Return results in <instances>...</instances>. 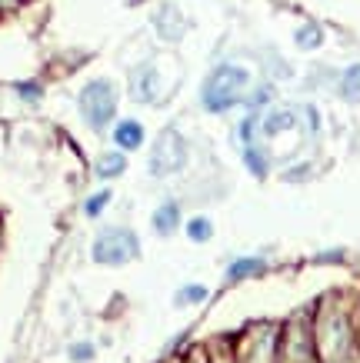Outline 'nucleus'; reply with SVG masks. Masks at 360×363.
Listing matches in <instances>:
<instances>
[{"label":"nucleus","instance_id":"15","mask_svg":"<svg viewBox=\"0 0 360 363\" xmlns=\"http://www.w3.org/2000/svg\"><path fill=\"white\" fill-rule=\"evenodd\" d=\"M187 233H190V240H207L210 233H214V227H210V220H204V217H197V220L187 223Z\"/></svg>","mask_w":360,"mask_h":363},{"label":"nucleus","instance_id":"1","mask_svg":"<svg viewBox=\"0 0 360 363\" xmlns=\"http://www.w3.org/2000/svg\"><path fill=\"white\" fill-rule=\"evenodd\" d=\"M251 84V74H247V67H237V64H220L207 80H204V107L214 113L227 111L234 107L237 100H244V90Z\"/></svg>","mask_w":360,"mask_h":363},{"label":"nucleus","instance_id":"8","mask_svg":"<svg viewBox=\"0 0 360 363\" xmlns=\"http://www.w3.org/2000/svg\"><path fill=\"white\" fill-rule=\"evenodd\" d=\"M114 143L124 147V150H137L143 143V127L137 121H120L117 130H114Z\"/></svg>","mask_w":360,"mask_h":363},{"label":"nucleus","instance_id":"4","mask_svg":"<svg viewBox=\"0 0 360 363\" xmlns=\"http://www.w3.org/2000/svg\"><path fill=\"white\" fill-rule=\"evenodd\" d=\"M141 253V243H137V237H133L131 230H124V227H110V230H104L94 240V260L97 264H127V260H133Z\"/></svg>","mask_w":360,"mask_h":363},{"label":"nucleus","instance_id":"17","mask_svg":"<svg viewBox=\"0 0 360 363\" xmlns=\"http://www.w3.org/2000/svg\"><path fill=\"white\" fill-rule=\"evenodd\" d=\"M207 297V290H204V286H187V290H180V294H177V300H180V303H184V300H204Z\"/></svg>","mask_w":360,"mask_h":363},{"label":"nucleus","instance_id":"13","mask_svg":"<svg viewBox=\"0 0 360 363\" xmlns=\"http://www.w3.org/2000/svg\"><path fill=\"white\" fill-rule=\"evenodd\" d=\"M340 94L347 100H360V64H354L340 80Z\"/></svg>","mask_w":360,"mask_h":363},{"label":"nucleus","instance_id":"7","mask_svg":"<svg viewBox=\"0 0 360 363\" xmlns=\"http://www.w3.org/2000/svg\"><path fill=\"white\" fill-rule=\"evenodd\" d=\"M157 84H160V74H157V67L153 64H143L133 70V97L143 100V104H151V100L160 97V90H157Z\"/></svg>","mask_w":360,"mask_h":363},{"label":"nucleus","instance_id":"19","mask_svg":"<svg viewBox=\"0 0 360 363\" xmlns=\"http://www.w3.org/2000/svg\"><path fill=\"white\" fill-rule=\"evenodd\" d=\"M70 357H74V360H90V357H94V347H90V343H77V347H70Z\"/></svg>","mask_w":360,"mask_h":363},{"label":"nucleus","instance_id":"9","mask_svg":"<svg viewBox=\"0 0 360 363\" xmlns=\"http://www.w3.org/2000/svg\"><path fill=\"white\" fill-rule=\"evenodd\" d=\"M177 223H180V207L177 203H164V207L153 210V227L160 233H170Z\"/></svg>","mask_w":360,"mask_h":363},{"label":"nucleus","instance_id":"20","mask_svg":"<svg viewBox=\"0 0 360 363\" xmlns=\"http://www.w3.org/2000/svg\"><path fill=\"white\" fill-rule=\"evenodd\" d=\"M17 94H21L23 100H37L40 97V87H37V84H17Z\"/></svg>","mask_w":360,"mask_h":363},{"label":"nucleus","instance_id":"3","mask_svg":"<svg viewBox=\"0 0 360 363\" xmlns=\"http://www.w3.org/2000/svg\"><path fill=\"white\" fill-rule=\"evenodd\" d=\"M317 350H320V363H344L350 350V327L344 313H327L320 320V330H317Z\"/></svg>","mask_w":360,"mask_h":363},{"label":"nucleus","instance_id":"12","mask_svg":"<svg viewBox=\"0 0 360 363\" xmlns=\"http://www.w3.org/2000/svg\"><path fill=\"white\" fill-rule=\"evenodd\" d=\"M124 167H127L124 154H104L97 160V177H117V174H124Z\"/></svg>","mask_w":360,"mask_h":363},{"label":"nucleus","instance_id":"6","mask_svg":"<svg viewBox=\"0 0 360 363\" xmlns=\"http://www.w3.org/2000/svg\"><path fill=\"white\" fill-rule=\"evenodd\" d=\"M153 27H157V33H160V40H167V44H174V40H180L187 30L184 17H180V11H177L174 4H164L160 11L153 13Z\"/></svg>","mask_w":360,"mask_h":363},{"label":"nucleus","instance_id":"16","mask_svg":"<svg viewBox=\"0 0 360 363\" xmlns=\"http://www.w3.org/2000/svg\"><path fill=\"white\" fill-rule=\"evenodd\" d=\"M107 200H110V190H100V194H94V197L87 200V207H84V210H87V217H97L100 210L107 207Z\"/></svg>","mask_w":360,"mask_h":363},{"label":"nucleus","instance_id":"18","mask_svg":"<svg viewBox=\"0 0 360 363\" xmlns=\"http://www.w3.org/2000/svg\"><path fill=\"white\" fill-rule=\"evenodd\" d=\"M244 157H247V164H251V170H253L257 177L267 170V167H263V157H257V150H251V147H247V154H244Z\"/></svg>","mask_w":360,"mask_h":363},{"label":"nucleus","instance_id":"5","mask_svg":"<svg viewBox=\"0 0 360 363\" xmlns=\"http://www.w3.org/2000/svg\"><path fill=\"white\" fill-rule=\"evenodd\" d=\"M187 160V147L184 137L177 130H164L153 140V154H151V174L153 177H170L177 174Z\"/></svg>","mask_w":360,"mask_h":363},{"label":"nucleus","instance_id":"14","mask_svg":"<svg viewBox=\"0 0 360 363\" xmlns=\"http://www.w3.org/2000/svg\"><path fill=\"white\" fill-rule=\"evenodd\" d=\"M320 40H324V33L317 30L314 23H307V27H300V30H297V44L304 47V50H314V47H320Z\"/></svg>","mask_w":360,"mask_h":363},{"label":"nucleus","instance_id":"2","mask_svg":"<svg viewBox=\"0 0 360 363\" xmlns=\"http://www.w3.org/2000/svg\"><path fill=\"white\" fill-rule=\"evenodd\" d=\"M114 113H117V90L110 80H90L87 87L80 90V117L100 130V127H107L114 121Z\"/></svg>","mask_w":360,"mask_h":363},{"label":"nucleus","instance_id":"11","mask_svg":"<svg viewBox=\"0 0 360 363\" xmlns=\"http://www.w3.org/2000/svg\"><path fill=\"white\" fill-rule=\"evenodd\" d=\"M261 270H263V260H257V257H247V260H237V264H230L227 277H230V280H244V277L261 274Z\"/></svg>","mask_w":360,"mask_h":363},{"label":"nucleus","instance_id":"10","mask_svg":"<svg viewBox=\"0 0 360 363\" xmlns=\"http://www.w3.org/2000/svg\"><path fill=\"white\" fill-rule=\"evenodd\" d=\"M261 127H263V133H267V137H277L280 130H290V127H297V121H294V113H290V111H273L271 117L261 123Z\"/></svg>","mask_w":360,"mask_h":363}]
</instances>
